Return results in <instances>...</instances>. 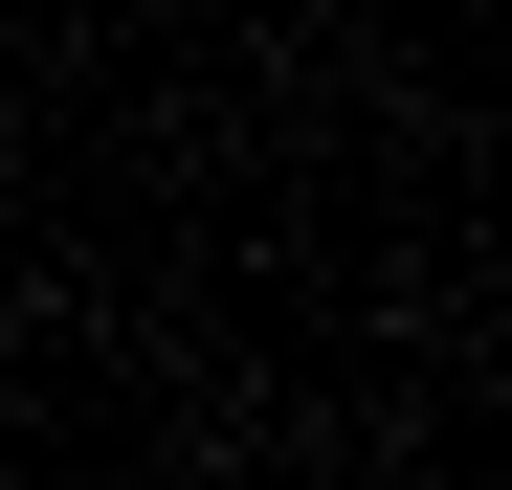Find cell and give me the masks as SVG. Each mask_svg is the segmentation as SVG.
I'll list each match as a JSON object with an SVG mask.
<instances>
[]
</instances>
